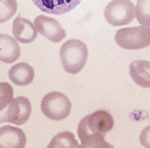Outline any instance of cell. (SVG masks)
<instances>
[{"instance_id":"4fadbf2b","label":"cell","mask_w":150,"mask_h":148,"mask_svg":"<svg viewBox=\"0 0 150 148\" xmlns=\"http://www.w3.org/2000/svg\"><path fill=\"white\" fill-rule=\"evenodd\" d=\"M129 74L137 85L142 88H150V62L134 60L129 65Z\"/></svg>"},{"instance_id":"e0dca14e","label":"cell","mask_w":150,"mask_h":148,"mask_svg":"<svg viewBox=\"0 0 150 148\" xmlns=\"http://www.w3.org/2000/svg\"><path fill=\"white\" fill-rule=\"evenodd\" d=\"M14 99V89L8 82H0V111L10 104Z\"/></svg>"},{"instance_id":"8992f818","label":"cell","mask_w":150,"mask_h":148,"mask_svg":"<svg viewBox=\"0 0 150 148\" xmlns=\"http://www.w3.org/2000/svg\"><path fill=\"white\" fill-rule=\"evenodd\" d=\"M32 112V104L25 96L14 97L6 108L0 111V123L10 122L14 125H23Z\"/></svg>"},{"instance_id":"9a60e30c","label":"cell","mask_w":150,"mask_h":148,"mask_svg":"<svg viewBox=\"0 0 150 148\" xmlns=\"http://www.w3.org/2000/svg\"><path fill=\"white\" fill-rule=\"evenodd\" d=\"M135 17L142 26H150V0H138Z\"/></svg>"},{"instance_id":"3957f363","label":"cell","mask_w":150,"mask_h":148,"mask_svg":"<svg viewBox=\"0 0 150 148\" xmlns=\"http://www.w3.org/2000/svg\"><path fill=\"white\" fill-rule=\"evenodd\" d=\"M114 40L124 49H142L150 45V26L124 27L116 33Z\"/></svg>"},{"instance_id":"2e32d148","label":"cell","mask_w":150,"mask_h":148,"mask_svg":"<svg viewBox=\"0 0 150 148\" xmlns=\"http://www.w3.org/2000/svg\"><path fill=\"white\" fill-rule=\"evenodd\" d=\"M18 4L15 0H0V23L7 22L17 13Z\"/></svg>"},{"instance_id":"30bf717a","label":"cell","mask_w":150,"mask_h":148,"mask_svg":"<svg viewBox=\"0 0 150 148\" xmlns=\"http://www.w3.org/2000/svg\"><path fill=\"white\" fill-rule=\"evenodd\" d=\"M13 34L17 41L28 44V43H32L36 40L39 32L36 30L35 23L22 18V17H17L13 22Z\"/></svg>"},{"instance_id":"5b68a950","label":"cell","mask_w":150,"mask_h":148,"mask_svg":"<svg viewBox=\"0 0 150 148\" xmlns=\"http://www.w3.org/2000/svg\"><path fill=\"white\" fill-rule=\"evenodd\" d=\"M135 18V6L131 0H112L105 7V19L113 26H123Z\"/></svg>"},{"instance_id":"5bb4252c","label":"cell","mask_w":150,"mask_h":148,"mask_svg":"<svg viewBox=\"0 0 150 148\" xmlns=\"http://www.w3.org/2000/svg\"><path fill=\"white\" fill-rule=\"evenodd\" d=\"M80 147L72 132H61L48 144V148H77Z\"/></svg>"},{"instance_id":"52a82bcc","label":"cell","mask_w":150,"mask_h":148,"mask_svg":"<svg viewBox=\"0 0 150 148\" xmlns=\"http://www.w3.org/2000/svg\"><path fill=\"white\" fill-rule=\"evenodd\" d=\"M35 26L41 36H44L52 43H59L66 36V32L61 26V23L54 18H50L46 15H39L35 19Z\"/></svg>"},{"instance_id":"9c48e42d","label":"cell","mask_w":150,"mask_h":148,"mask_svg":"<svg viewBox=\"0 0 150 148\" xmlns=\"http://www.w3.org/2000/svg\"><path fill=\"white\" fill-rule=\"evenodd\" d=\"M26 145L25 132L15 126L0 128V148H23Z\"/></svg>"},{"instance_id":"7c38bea8","label":"cell","mask_w":150,"mask_h":148,"mask_svg":"<svg viewBox=\"0 0 150 148\" xmlns=\"http://www.w3.org/2000/svg\"><path fill=\"white\" fill-rule=\"evenodd\" d=\"M8 77L15 85L26 86L35 78V72H33L32 66L28 63H17L10 67Z\"/></svg>"},{"instance_id":"ac0fdd59","label":"cell","mask_w":150,"mask_h":148,"mask_svg":"<svg viewBox=\"0 0 150 148\" xmlns=\"http://www.w3.org/2000/svg\"><path fill=\"white\" fill-rule=\"evenodd\" d=\"M139 141H141L142 147L150 148V126H147V128L142 130L141 136H139Z\"/></svg>"},{"instance_id":"8fae6325","label":"cell","mask_w":150,"mask_h":148,"mask_svg":"<svg viewBox=\"0 0 150 148\" xmlns=\"http://www.w3.org/2000/svg\"><path fill=\"white\" fill-rule=\"evenodd\" d=\"M21 48L15 39L8 34H0V60L3 63H13L19 58Z\"/></svg>"},{"instance_id":"ba28073f","label":"cell","mask_w":150,"mask_h":148,"mask_svg":"<svg viewBox=\"0 0 150 148\" xmlns=\"http://www.w3.org/2000/svg\"><path fill=\"white\" fill-rule=\"evenodd\" d=\"M81 0H33L36 7L47 14L64 15L80 4Z\"/></svg>"},{"instance_id":"7a4b0ae2","label":"cell","mask_w":150,"mask_h":148,"mask_svg":"<svg viewBox=\"0 0 150 148\" xmlns=\"http://www.w3.org/2000/svg\"><path fill=\"white\" fill-rule=\"evenodd\" d=\"M59 58L65 72L69 74H76L81 72L87 63L88 58L87 45L80 40H68L61 47Z\"/></svg>"},{"instance_id":"6da1fadb","label":"cell","mask_w":150,"mask_h":148,"mask_svg":"<svg viewBox=\"0 0 150 148\" xmlns=\"http://www.w3.org/2000/svg\"><path fill=\"white\" fill-rule=\"evenodd\" d=\"M113 117L105 110H98L84 117L79 123L77 135L80 137V147H109L110 144L105 141V136L113 129Z\"/></svg>"},{"instance_id":"277c9868","label":"cell","mask_w":150,"mask_h":148,"mask_svg":"<svg viewBox=\"0 0 150 148\" xmlns=\"http://www.w3.org/2000/svg\"><path fill=\"white\" fill-rule=\"evenodd\" d=\"M70 100L61 92H50L41 100V111L48 119L62 121L70 114Z\"/></svg>"}]
</instances>
